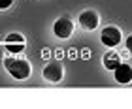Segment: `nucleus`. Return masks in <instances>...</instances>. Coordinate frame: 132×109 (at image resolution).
<instances>
[{"label": "nucleus", "instance_id": "obj_7", "mask_svg": "<svg viewBox=\"0 0 132 109\" xmlns=\"http://www.w3.org/2000/svg\"><path fill=\"white\" fill-rule=\"evenodd\" d=\"M113 71H115V79H117V83H130V81H132V66L121 62Z\"/></svg>", "mask_w": 132, "mask_h": 109}, {"label": "nucleus", "instance_id": "obj_5", "mask_svg": "<svg viewBox=\"0 0 132 109\" xmlns=\"http://www.w3.org/2000/svg\"><path fill=\"white\" fill-rule=\"evenodd\" d=\"M6 49L10 53H21L25 49V38L21 34H10L6 38Z\"/></svg>", "mask_w": 132, "mask_h": 109}, {"label": "nucleus", "instance_id": "obj_9", "mask_svg": "<svg viewBox=\"0 0 132 109\" xmlns=\"http://www.w3.org/2000/svg\"><path fill=\"white\" fill-rule=\"evenodd\" d=\"M11 2H13V0H0V10L10 8V6H11Z\"/></svg>", "mask_w": 132, "mask_h": 109}, {"label": "nucleus", "instance_id": "obj_6", "mask_svg": "<svg viewBox=\"0 0 132 109\" xmlns=\"http://www.w3.org/2000/svg\"><path fill=\"white\" fill-rule=\"evenodd\" d=\"M79 25L85 30H94L98 26V15H96V11H91V10L83 11V13L79 15Z\"/></svg>", "mask_w": 132, "mask_h": 109}, {"label": "nucleus", "instance_id": "obj_8", "mask_svg": "<svg viewBox=\"0 0 132 109\" xmlns=\"http://www.w3.org/2000/svg\"><path fill=\"white\" fill-rule=\"evenodd\" d=\"M121 64V57H119L117 53H106V57H104V66L108 70H115L117 66Z\"/></svg>", "mask_w": 132, "mask_h": 109}, {"label": "nucleus", "instance_id": "obj_2", "mask_svg": "<svg viewBox=\"0 0 132 109\" xmlns=\"http://www.w3.org/2000/svg\"><path fill=\"white\" fill-rule=\"evenodd\" d=\"M102 43L106 47H115L119 41H121V30L117 26H106L102 30V36H100Z\"/></svg>", "mask_w": 132, "mask_h": 109}, {"label": "nucleus", "instance_id": "obj_10", "mask_svg": "<svg viewBox=\"0 0 132 109\" xmlns=\"http://www.w3.org/2000/svg\"><path fill=\"white\" fill-rule=\"evenodd\" d=\"M127 49L132 53V36H128V38H127Z\"/></svg>", "mask_w": 132, "mask_h": 109}, {"label": "nucleus", "instance_id": "obj_3", "mask_svg": "<svg viewBox=\"0 0 132 109\" xmlns=\"http://www.w3.org/2000/svg\"><path fill=\"white\" fill-rule=\"evenodd\" d=\"M53 30H55V36H57V38H70L72 30H74V25H72L70 19L61 17L59 21H55V26H53Z\"/></svg>", "mask_w": 132, "mask_h": 109}, {"label": "nucleus", "instance_id": "obj_1", "mask_svg": "<svg viewBox=\"0 0 132 109\" xmlns=\"http://www.w3.org/2000/svg\"><path fill=\"white\" fill-rule=\"evenodd\" d=\"M6 70L10 71V75H13L15 79H27L28 75H30V64L27 62V60H23V58H13V57H10V58H6Z\"/></svg>", "mask_w": 132, "mask_h": 109}, {"label": "nucleus", "instance_id": "obj_4", "mask_svg": "<svg viewBox=\"0 0 132 109\" xmlns=\"http://www.w3.org/2000/svg\"><path fill=\"white\" fill-rule=\"evenodd\" d=\"M44 77L47 81H53V83H59L62 79V66L59 62H49L44 68Z\"/></svg>", "mask_w": 132, "mask_h": 109}]
</instances>
